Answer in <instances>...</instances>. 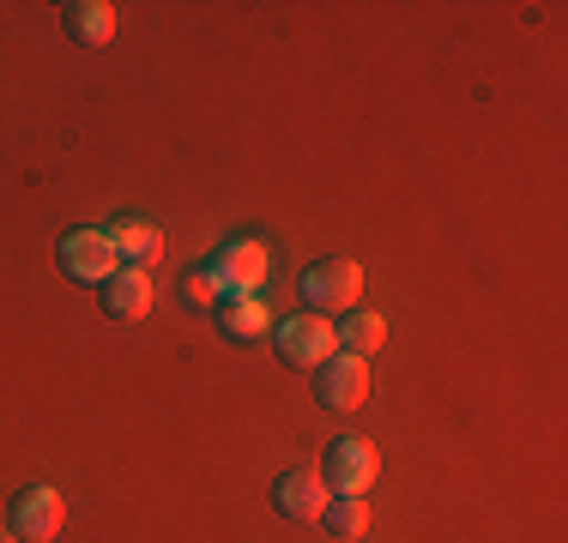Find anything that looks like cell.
Wrapping results in <instances>:
<instances>
[{
	"label": "cell",
	"mask_w": 568,
	"mask_h": 543,
	"mask_svg": "<svg viewBox=\"0 0 568 543\" xmlns=\"http://www.w3.org/2000/svg\"><path fill=\"white\" fill-rule=\"evenodd\" d=\"M303 303L308 315H351L363 303V266L333 254V260H315L303 272Z\"/></svg>",
	"instance_id": "6da1fadb"
},
{
	"label": "cell",
	"mask_w": 568,
	"mask_h": 543,
	"mask_svg": "<svg viewBox=\"0 0 568 543\" xmlns=\"http://www.w3.org/2000/svg\"><path fill=\"white\" fill-rule=\"evenodd\" d=\"M273 350H278V362L284 369H321V362L339 350V332H333V320L327 315H291V320H278L273 326Z\"/></svg>",
	"instance_id": "7a4b0ae2"
},
{
	"label": "cell",
	"mask_w": 568,
	"mask_h": 543,
	"mask_svg": "<svg viewBox=\"0 0 568 543\" xmlns=\"http://www.w3.org/2000/svg\"><path fill=\"white\" fill-rule=\"evenodd\" d=\"M308 387H315V404H327V411H357L369 399V362L333 350L321 369H308Z\"/></svg>",
	"instance_id": "3957f363"
},
{
	"label": "cell",
	"mask_w": 568,
	"mask_h": 543,
	"mask_svg": "<svg viewBox=\"0 0 568 543\" xmlns=\"http://www.w3.org/2000/svg\"><path fill=\"white\" fill-rule=\"evenodd\" d=\"M375 471H382V459H375L369 441H357V434H339V441H327V459H321V483H327L333 495H363V489L375 483Z\"/></svg>",
	"instance_id": "277c9868"
},
{
	"label": "cell",
	"mask_w": 568,
	"mask_h": 543,
	"mask_svg": "<svg viewBox=\"0 0 568 543\" xmlns=\"http://www.w3.org/2000/svg\"><path fill=\"white\" fill-rule=\"evenodd\" d=\"M266 266H273V260H266V248H261L254 236H242V242H224V248L206 260L212 284H219L224 296H254V290L266 284Z\"/></svg>",
	"instance_id": "5b68a950"
},
{
	"label": "cell",
	"mask_w": 568,
	"mask_h": 543,
	"mask_svg": "<svg viewBox=\"0 0 568 543\" xmlns=\"http://www.w3.org/2000/svg\"><path fill=\"white\" fill-rule=\"evenodd\" d=\"M61 525H67L61 489L37 483V489H19V495H12V537H19V543H55Z\"/></svg>",
	"instance_id": "8992f818"
},
{
	"label": "cell",
	"mask_w": 568,
	"mask_h": 543,
	"mask_svg": "<svg viewBox=\"0 0 568 543\" xmlns=\"http://www.w3.org/2000/svg\"><path fill=\"white\" fill-rule=\"evenodd\" d=\"M61 272L73 284H110L115 272H121V260H115V248H110V236L103 229H73V236L61 242Z\"/></svg>",
	"instance_id": "52a82bcc"
},
{
	"label": "cell",
	"mask_w": 568,
	"mask_h": 543,
	"mask_svg": "<svg viewBox=\"0 0 568 543\" xmlns=\"http://www.w3.org/2000/svg\"><path fill=\"white\" fill-rule=\"evenodd\" d=\"M333 501V489L321 483V471H284V478L273 483V508L284 513V520H321Z\"/></svg>",
	"instance_id": "ba28073f"
},
{
	"label": "cell",
	"mask_w": 568,
	"mask_h": 543,
	"mask_svg": "<svg viewBox=\"0 0 568 543\" xmlns=\"http://www.w3.org/2000/svg\"><path fill=\"white\" fill-rule=\"evenodd\" d=\"M103 236H110V248H115V260L121 266H152L158 254H164V229L158 224H145V217H115L110 229H103Z\"/></svg>",
	"instance_id": "9c48e42d"
},
{
	"label": "cell",
	"mask_w": 568,
	"mask_h": 543,
	"mask_svg": "<svg viewBox=\"0 0 568 543\" xmlns=\"http://www.w3.org/2000/svg\"><path fill=\"white\" fill-rule=\"evenodd\" d=\"M152 303H158V290H152V278H145L140 266H121L115 278L103 284V308H110L115 320H145Z\"/></svg>",
	"instance_id": "30bf717a"
},
{
	"label": "cell",
	"mask_w": 568,
	"mask_h": 543,
	"mask_svg": "<svg viewBox=\"0 0 568 543\" xmlns=\"http://www.w3.org/2000/svg\"><path fill=\"white\" fill-rule=\"evenodd\" d=\"M219 332L224 338H236V345H248V338H261V332H273V308L261 303V296H224L219 308Z\"/></svg>",
	"instance_id": "8fae6325"
},
{
	"label": "cell",
	"mask_w": 568,
	"mask_h": 543,
	"mask_svg": "<svg viewBox=\"0 0 568 543\" xmlns=\"http://www.w3.org/2000/svg\"><path fill=\"white\" fill-rule=\"evenodd\" d=\"M61 19H67V37L85 43V49H103L115 37V7L110 0H73V7H61Z\"/></svg>",
	"instance_id": "7c38bea8"
},
{
	"label": "cell",
	"mask_w": 568,
	"mask_h": 543,
	"mask_svg": "<svg viewBox=\"0 0 568 543\" xmlns=\"http://www.w3.org/2000/svg\"><path fill=\"white\" fill-rule=\"evenodd\" d=\"M333 332H339V350H345V357H363V362H369L375 350L387 345V320L369 315V308H351V315H339V326H333Z\"/></svg>",
	"instance_id": "4fadbf2b"
},
{
	"label": "cell",
	"mask_w": 568,
	"mask_h": 543,
	"mask_svg": "<svg viewBox=\"0 0 568 543\" xmlns=\"http://www.w3.org/2000/svg\"><path fill=\"white\" fill-rule=\"evenodd\" d=\"M321 520L333 525V537L357 543L363 532H369V501H363V495H333V501H327V513H321Z\"/></svg>",
	"instance_id": "5bb4252c"
},
{
	"label": "cell",
	"mask_w": 568,
	"mask_h": 543,
	"mask_svg": "<svg viewBox=\"0 0 568 543\" xmlns=\"http://www.w3.org/2000/svg\"><path fill=\"white\" fill-rule=\"evenodd\" d=\"M182 290H187V303H194V308H219V303H224V290L212 284V272H206V266H200V272H187V278H182Z\"/></svg>",
	"instance_id": "9a60e30c"
},
{
	"label": "cell",
	"mask_w": 568,
	"mask_h": 543,
	"mask_svg": "<svg viewBox=\"0 0 568 543\" xmlns=\"http://www.w3.org/2000/svg\"><path fill=\"white\" fill-rule=\"evenodd\" d=\"M0 543H19V537H12V532H0Z\"/></svg>",
	"instance_id": "2e32d148"
}]
</instances>
